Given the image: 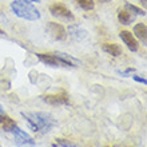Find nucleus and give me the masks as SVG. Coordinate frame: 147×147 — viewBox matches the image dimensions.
Masks as SVG:
<instances>
[{"mask_svg": "<svg viewBox=\"0 0 147 147\" xmlns=\"http://www.w3.org/2000/svg\"><path fill=\"white\" fill-rule=\"evenodd\" d=\"M134 34L140 42L143 43V46H146L147 43V28H146V24L144 23H138L134 27Z\"/></svg>", "mask_w": 147, "mask_h": 147, "instance_id": "nucleus-11", "label": "nucleus"}, {"mask_svg": "<svg viewBox=\"0 0 147 147\" xmlns=\"http://www.w3.org/2000/svg\"><path fill=\"white\" fill-rule=\"evenodd\" d=\"M140 3L143 4V7H146V4H147V0H139Z\"/></svg>", "mask_w": 147, "mask_h": 147, "instance_id": "nucleus-20", "label": "nucleus"}, {"mask_svg": "<svg viewBox=\"0 0 147 147\" xmlns=\"http://www.w3.org/2000/svg\"><path fill=\"white\" fill-rule=\"evenodd\" d=\"M30 1H36V3H39V1H42V0H30Z\"/></svg>", "mask_w": 147, "mask_h": 147, "instance_id": "nucleus-24", "label": "nucleus"}, {"mask_svg": "<svg viewBox=\"0 0 147 147\" xmlns=\"http://www.w3.org/2000/svg\"><path fill=\"white\" fill-rule=\"evenodd\" d=\"M134 71H135V68H127L126 71H118V74H120L122 76H128V75H130V74H132Z\"/></svg>", "mask_w": 147, "mask_h": 147, "instance_id": "nucleus-19", "label": "nucleus"}, {"mask_svg": "<svg viewBox=\"0 0 147 147\" xmlns=\"http://www.w3.org/2000/svg\"><path fill=\"white\" fill-rule=\"evenodd\" d=\"M46 30L48 31V34H50V35L52 36L55 40H64V39L67 38L66 28L63 27L62 24H59V23L50 22V23H47Z\"/></svg>", "mask_w": 147, "mask_h": 147, "instance_id": "nucleus-6", "label": "nucleus"}, {"mask_svg": "<svg viewBox=\"0 0 147 147\" xmlns=\"http://www.w3.org/2000/svg\"><path fill=\"white\" fill-rule=\"evenodd\" d=\"M50 12L54 18H58V19L63 20V22H74V20H75L74 13L64 4H60V3L52 4L50 7Z\"/></svg>", "mask_w": 147, "mask_h": 147, "instance_id": "nucleus-4", "label": "nucleus"}, {"mask_svg": "<svg viewBox=\"0 0 147 147\" xmlns=\"http://www.w3.org/2000/svg\"><path fill=\"white\" fill-rule=\"evenodd\" d=\"M22 116L27 120V123L30 124V127L32 128V131L35 132H46L51 131L52 128L58 124V122L55 120V118L48 112H22Z\"/></svg>", "mask_w": 147, "mask_h": 147, "instance_id": "nucleus-1", "label": "nucleus"}, {"mask_svg": "<svg viewBox=\"0 0 147 147\" xmlns=\"http://www.w3.org/2000/svg\"><path fill=\"white\" fill-rule=\"evenodd\" d=\"M0 147H1V146H0Z\"/></svg>", "mask_w": 147, "mask_h": 147, "instance_id": "nucleus-25", "label": "nucleus"}, {"mask_svg": "<svg viewBox=\"0 0 147 147\" xmlns=\"http://www.w3.org/2000/svg\"><path fill=\"white\" fill-rule=\"evenodd\" d=\"M132 79H134L135 82H138V83H142V84H147L146 78H140V76H138V75H132Z\"/></svg>", "mask_w": 147, "mask_h": 147, "instance_id": "nucleus-18", "label": "nucleus"}, {"mask_svg": "<svg viewBox=\"0 0 147 147\" xmlns=\"http://www.w3.org/2000/svg\"><path fill=\"white\" fill-rule=\"evenodd\" d=\"M36 58L40 60L42 63L47 64V66H51V67H64L60 60L56 58V55L55 54H36Z\"/></svg>", "mask_w": 147, "mask_h": 147, "instance_id": "nucleus-8", "label": "nucleus"}, {"mask_svg": "<svg viewBox=\"0 0 147 147\" xmlns=\"http://www.w3.org/2000/svg\"><path fill=\"white\" fill-rule=\"evenodd\" d=\"M54 147H79L78 144H75L74 142L68 139H63V138H58L56 139V143L52 144Z\"/></svg>", "mask_w": 147, "mask_h": 147, "instance_id": "nucleus-17", "label": "nucleus"}, {"mask_svg": "<svg viewBox=\"0 0 147 147\" xmlns=\"http://www.w3.org/2000/svg\"><path fill=\"white\" fill-rule=\"evenodd\" d=\"M9 134H12L13 136V143L18 147H36V143L34 138H32L28 132H26L24 130H22L18 126H13L11 128Z\"/></svg>", "mask_w": 147, "mask_h": 147, "instance_id": "nucleus-3", "label": "nucleus"}, {"mask_svg": "<svg viewBox=\"0 0 147 147\" xmlns=\"http://www.w3.org/2000/svg\"><path fill=\"white\" fill-rule=\"evenodd\" d=\"M120 39H122V42L127 46V48L131 52H136L138 51V48H139V44H138V42H136V39L135 36L132 35L131 32H128V31H120L119 34Z\"/></svg>", "mask_w": 147, "mask_h": 147, "instance_id": "nucleus-7", "label": "nucleus"}, {"mask_svg": "<svg viewBox=\"0 0 147 147\" xmlns=\"http://www.w3.org/2000/svg\"><path fill=\"white\" fill-rule=\"evenodd\" d=\"M56 58L60 60V62L64 64V67H78L80 66V60H78L76 58H74L68 54H64V52H55Z\"/></svg>", "mask_w": 147, "mask_h": 147, "instance_id": "nucleus-9", "label": "nucleus"}, {"mask_svg": "<svg viewBox=\"0 0 147 147\" xmlns=\"http://www.w3.org/2000/svg\"><path fill=\"white\" fill-rule=\"evenodd\" d=\"M75 1H76L78 5H79L82 9H84V11H91V9H94V7H95V1H94V0H75Z\"/></svg>", "mask_w": 147, "mask_h": 147, "instance_id": "nucleus-15", "label": "nucleus"}, {"mask_svg": "<svg viewBox=\"0 0 147 147\" xmlns=\"http://www.w3.org/2000/svg\"><path fill=\"white\" fill-rule=\"evenodd\" d=\"M11 9L18 18L26 19L30 22H35L40 19V12L31 3L26 0H13L11 3Z\"/></svg>", "mask_w": 147, "mask_h": 147, "instance_id": "nucleus-2", "label": "nucleus"}, {"mask_svg": "<svg viewBox=\"0 0 147 147\" xmlns=\"http://www.w3.org/2000/svg\"><path fill=\"white\" fill-rule=\"evenodd\" d=\"M68 34L70 36L74 39V40H83L84 38H87V32L84 30H80L76 26H71L68 27Z\"/></svg>", "mask_w": 147, "mask_h": 147, "instance_id": "nucleus-14", "label": "nucleus"}, {"mask_svg": "<svg viewBox=\"0 0 147 147\" xmlns=\"http://www.w3.org/2000/svg\"><path fill=\"white\" fill-rule=\"evenodd\" d=\"M0 35H4V31L1 30V28H0Z\"/></svg>", "mask_w": 147, "mask_h": 147, "instance_id": "nucleus-23", "label": "nucleus"}, {"mask_svg": "<svg viewBox=\"0 0 147 147\" xmlns=\"http://www.w3.org/2000/svg\"><path fill=\"white\" fill-rule=\"evenodd\" d=\"M0 124H1V127H3V130L5 132H9L11 128L13 127V126H16L15 120L12 119L11 116H8L5 112H4V114H0Z\"/></svg>", "mask_w": 147, "mask_h": 147, "instance_id": "nucleus-13", "label": "nucleus"}, {"mask_svg": "<svg viewBox=\"0 0 147 147\" xmlns=\"http://www.w3.org/2000/svg\"><path fill=\"white\" fill-rule=\"evenodd\" d=\"M98 1H100V3H109V1H111V0H98Z\"/></svg>", "mask_w": 147, "mask_h": 147, "instance_id": "nucleus-21", "label": "nucleus"}, {"mask_svg": "<svg viewBox=\"0 0 147 147\" xmlns=\"http://www.w3.org/2000/svg\"><path fill=\"white\" fill-rule=\"evenodd\" d=\"M124 8H126V9H128L132 15H140V16L146 15V11H144V9H140V8H138L136 5H134V4L126 3V4H124Z\"/></svg>", "mask_w": 147, "mask_h": 147, "instance_id": "nucleus-16", "label": "nucleus"}, {"mask_svg": "<svg viewBox=\"0 0 147 147\" xmlns=\"http://www.w3.org/2000/svg\"><path fill=\"white\" fill-rule=\"evenodd\" d=\"M118 20L124 26H128V24H131L135 20V15H132L131 12L126 9L124 7L118 8Z\"/></svg>", "mask_w": 147, "mask_h": 147, "instance_id": "nucleus-10", "label": "nucleus"}, {"mask_svg": "<svg viewBox=\"0 0 147 147\" xmlns=\"http://www.w3.org/2000/svg\"><path fill=\"white\" fill-rule=\"evenodd\" d=\"M0 114H4V109H3V106L0 105Z\"/></svg>", "mask_w": 147, "mask_h": 147, "instance_id": "nucleus-22", "label": "nucleus"}, {"mask_svg": "<svg viewBox=\"0 0 147 147\" xmlns=\"http://www.w3.org/2000/svg\"><path fill=\"white\" fill-rule=\"evenodd\" d=\"M42 100L48 103L51 106H64L70 103L68 95L66 92H58V94H48V95H43Z\"/></svg>", "mask_w": 147, "mask_h": 147, "instance_id": "nucleus-5", "label": "nucleus"}, {"mask_svg": "<svg viewBox=\"0 0 147 147\" xmlns=\"http://www.w3.org/2000/svg\"><path fill=\"white\" fill-rule=\"evenodd\" d=\"M102 50L105 51L106 54L111 55V56H115V58L122 55V48L118 44H115V43H105L102 46Z\"/></svg>", "mask_w": 147, "mask_h": 147, "instance_id": "nucleus-12", "label": "nucleus"}]
</instances>
